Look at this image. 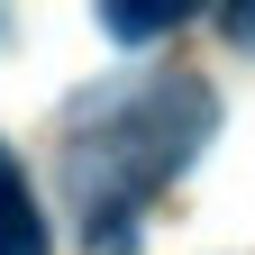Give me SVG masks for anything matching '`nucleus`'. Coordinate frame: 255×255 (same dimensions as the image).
<instances>
[{"mask_svg": "<svg viewBox=\"0 0 255 255\" xmlns=\"http://www.w3.org/2000/svg\"><path fill=\"white\" fill-rule=\"evenodd\" d=\"M101 27L128 37V46H146V37H164V27H182V0H110Z\"/></svg>", "mask_w": 255, "mask_h": 255, "instance_id": "3", "label": "nucleus"}, {"mask_svg": "<svg viewBox=\"0 0 255 255\" xmlns=\"http://www.w3.org/2000/svg\"><path fill=\"white\" fill-rule=\"evenodd\" d=\"M0 255H46V210H37L9 146H0Z\"/></svg>", "mask_w": 255, "mask_h": 255, "instance_id": "2", "label": "nucleus"}, {"mask_svg": "<svg viewBox=\"0 0 255 255\" xmlns=\"http://www.w3.org/2000/svg\"><path fill=\"white\" fill-rule=\"evenodd\" d=\"M201 137H210V91L201 82H146L128 101L119 91L82 101L73 146H64V182H73V210L91 219V246H110L128 228V210L191 164Z\"/></svg>", "mask_w": 255, "mask_h": 255, "instance_id": "1", "label": "nucleus"}, {"mask_svg": "<svg viewBox=\"0 0 255 255\" xmlns=\"http://www.w3.org/2000/svg\"><path fill=\"white\" fill-rule=\"evenodd\" d=\"M228 37H237V46H255V9H228Z\"/></svg>", "mask_w": 255, "mask_h": 255, "instance_id": "4", "label": "nucleus"}]
</instances>
